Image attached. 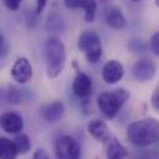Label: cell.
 Instances as JSON below:
<instances>
[{
    "label": "cell",
    "mask_w": 159,
    "mask_h": 159,
    "mask_svg": "<svg viewBox=\"0 0 159 159\" xmlns=\"http://www.w3.org/2000/svg\"><path fill=\"white\" fill-rule=\"evenodd\" d=\"M127 137L137 147H148L159 142V121L153 117L138 120L128 125Z\"/></svg>",
    "instance_id": "6da1fadb"
},
{
    "label": "cell",
    "mask_w": 159,
    "mask_h": 159,
    "mask_svg": "<svg viewBox=\"0 0 159 159\" xmlns=\"http://www.w3.org/2000/svg\"><path fill=\"white\" fill-rule=\"evenodd\" d=\"M44 58H46V69L49 78H57L61 75L66 67L67 52L66 46L56 36H51L44 44Z\"/></svg>",
    "instance_id": "7a4b0ae2"
},
{
    "label": "cell",
    "mask_w": 159,
    "mask_h": 159,
    "mask_svg": "<svg viewBox=\"0 0 159 159\" xmlns=\"http://www.w3.org/2000/svg\"><path fill=\"white\" fill-rule=\"evenodd\" d=\"M131 94L125 88L115 89L111 93H102L98 96V106L100 111L107 117L112 120L116 117V115L120 112L121 107L127 102Z\"/></svg>",
    "instance_id": "3957f363"
},
{
    "label": "cell",
    "mask_w": 159,
    "mask_h": 159,
    "mask_svg": "<svg viewBox=\"0 0 159 159\" xmlns=\"http://www.w3.org/2000/svg\"><path fill=\"white\" fill-rule=\"evenodd\" d=\"M78 48L85 54L89 63H98L102 56V44L100 36L91 30H85L78 39Z\"/></svg>",
    "instance_id": "277c9868"
},
{
    "label": "cell",
    "mask_w": 159,
    "mask_h": 159,
    "mask_svg": "<svg viewBox=\"0 0 159 159\" xmlns=\"http://www.w3.org/2000/svg\"><path fill=\"white\" fill-rule=\"evenodd\" d=\"M54 156L56 159H79L80 144L72 136H62L54 143Z\"/></svg>",
    "instance_id": "5b68a950"
},
{
    "label": "cell",
    "mask_w": 159,
    "mask_h": 159,
    "mask_svg": "<svg viewBox=\"0 0 159 159\" xmlns=\"http://www.w3.org/2000/svg\"><path fill=\"white\" fill-rule=\"evenodd\" d=\"M156 72H157V66L154 61L151 58H146V57L139 58L132 68V74L134 79L141 83L152 80L156 75Z\"/></svg>",
    "instance_id": "8992f818"
},
{
    "label": "cell",
    "mask_w": 159,
    "mask_h": 159,
    "mask_svg": "<svg viewBox=\"0 0 159 159\" xmlns=\"http://www.w3.org/2000/svg\"><path fill=\"white\" fill-rule=\"evenodd\" d=\"M11 78L19 84H26L32 79L34 72H32V66L30 61L25 57L17 58L10 70Z\"/></svg>",
    "instance_id": "52a82bcc"
},
{
    "label": "cell",
    "mask_w": 159,
    "mask_h": 159,
    "mask_svg": "<svg viewBox=\"0 0 159 159\" xmlns=\"http://www.w3.org/2000/svg\"><path fill=\"white\" fill-rule=\"evenodd\" d=\"M0 127L7 133L19 134L24 128V119L21 115L12 111L4 112L0 116Z\"/></svg>",
    "instance_id": "ba28073f"
},
{
    "label": "cell",
    "mask_w": 159,
    "mask_h": 159,
    "mask_svg": "<svg viewBox=\"0 0 159 159\" xmlns=\"http://www.w3.org/2000/svg\"><path fill=\"white\" fill-rule=\"evenodd\" d=\"M72 90L75 96L80 99H86L93 91V81L84 72L78 70L72 84Z\"/></svg>",
    "instance_id": "9c48e42d"
},
{
    "label": "cell",
    "mask_w": 159,
    "mask_h": 159,
    "mask_svg": "<svg viewBox=\"0 0 159 159\" xmlns=\"http://www.w3.org/2000/svg\"><path fill=\"white\" fill-rule=\"evenodd\" d=\"M102 79L106 84H116L123 78L125 68L123 64L119 61H109L102 68Z\"/></svg>",
    "instance_id": "30bf717a"
},
{
    "label": "cell",
    "mask_w": 159,
    "mask_h": 159,
    "mask_svg": "<svg viewBox=\"0 0 159 159\" xmlns=\"http://www.w3.org/2000/svg\"><path fill=\"white\" fill-rule=\"evenodd\" d=\"M40 114L42 119L47 122H57L64 115V104L62 101L49 102L41 107Z\"/></svg>",
    "instance_id": "8fae6325"
},
{
    "label": "cell",
    "mask_w": 159,
    "mask_h": 159,
    "mask_svg": "<svg viewBox=\"0 0 159 159\" xmlns=\"http://www.w3.org/2000/svg\"><path fill=\"white\" fill-rule=\"evenodd\" d=\"M88 131L94 138L101 142H107L111 138L107 125L101 120H91L88 123Z\"/></svg>",
    "instance_id": "7c38bea8"
},
{
    "label": "cell",
    "mask_w": 159,
    "mask_h": 159,
    "mask_svg": "<svg viewBox=\"0 0 159 159\" xmlns=\"http://www.w3.org/2000/svg\"><path fill=\"white\" fill-rule=\"evenodd\" d=\"M105 21L111 29H115V30H122L126 27V19H125L121 9L116 7V6H112L107 10Z\"/></svg>",
    "instance_id": "4fadbf2b"
},
{
    "label": "cell",
    "mask_w": 159,
    "mask_h": 159,
    "mask_svg": "<svg viewBox=\"0 0 159 159\" xmlns=\"http://www.w3.org/2000/svg\"><path fill=\"white\" fill-rule=\"evenodd\" d=\"M106 143V158L107 159H125L127 156V149L114 137H111Z\"/></svg>",
    "instance_id": "5bb4252c"
},
{
    "label": "cell",
    "mask_w": 159,
    "mask_h": 159,
    "mask_svg": "<svg viewBox=\"0 0 159 159\" xmlns=\"http://www.w3.org/2000/svg\"><path fill=\"white\" fill-rule=\"evenodd\" d=\"M17 154L15 142L6 137H0V159H16Z\"/></svg>",
    "instance_id": "9a60e30c"
},
{
    "label": "cell",
    "mask_w": 159,
    "mask_h": 159,
    "mask_svg": "<svg viewBox=\"0 0 159 159\" xmlns=\"http://www.w3.org/2000/svg\"><path fill=\"white\" fill-rule=\"evenodd\" d=\"M79 9H83L85 11V21L93 22L95 20L96 9H98V1L96 0H80Z\"/></svg>",
    "instance_id": "2e32d148"
},
{
    "label": "cell",
    "mask_w": 159,
    "mask_h": 159,
    "mask_svg": "<svg viewBox=\"0 0 159 159\" xmlns=\"http://www.w3.org/2000/svg\"><path fill=\"white\" fill-rule=\"evenodd\" d=\"M64 27H66V24L63 19L59 16V14H57L56 11L49 12L46 21V29L48 31H62L64 30Z\"/></svg>",
    "instance_id": "e0dca14e"
},
{
    "label": "cell",
    "mask_w": 159,
    "mask_h": 159,
    "mask_svg": "<svg viewBox=\"0 0 159 159\" xmlns=\"http://www.w3.org/2000/svg\"><path fill=\"white\" fill-rule=\"evenodd\" d=\"M14 142H15V146L17 148L19 154H26V153H29L30 149H31V146H32L30 137L27 134H25V133H19L15 137V141Z\"/></svg>",
    "instance_id": "ac0fdd59"
},
{
    "label": "cell",
    "mask_w": 159,
    "mask_h": 159,
    "mask_svg": "<svg viewBox=\"0 0 159 159\" xmlns=\"http://www.w3.org/2000/svg\"><path fill=\"white\" fill-rule=\"evenodd\" d=\"M148 44L142 40H138V39H132V40L128 42V49L131 52H134V53H143V52H147L148 49Z\"/></svg>",
    "instance_id": "d6986e66"
},
{
    "label": "cell",
    "mask_w": 159,
    "mask_h": 159,
    "mask_svg": "<svg viewBox=\"0 0 159 159\" xmlns=\"http://www.w3.org/2000/svg\"><path fill=\"white\" fill-rule=\"evenodd\" d=\"M6 99L11 104H19L21 102V94L16 88L9 86V89L6 90Z\"/></svg>",
    "instance_id": "ffe728a7"
},
{
    "label": "cell",
    "mask_w": 159,
    "mask_h": 159,
    "mask_svg": "<svg viewBox=\"0 0 159 159\" xmlns=\"http://www.w3.org/2000/svg\"><path fill=\"white\" fill-rule=\"evenodd\" d=\"M149 48L156 56L159 57V31L152 35V37L149 40Z\"/></svg>",
    "instance_id": "44dd1931"
},
{
    "label": "cell",
    "mask_w": 159,
    "mask_h": 159,
    "mask_svg": "<svg viewBox=\"0 0 159 159\" xmlns=\"http://www.w3.org/2000/svg\"><path fill=\"white\" fill-rule=\"evenodd\" d=\"M2 2L10 11H17L21 6L22 0H2Z\"/></svg>",
    "instance_id": "7402d4cb"
},
{
    "label": "cell",
    "mask_w": 159,
    "mask_h": 159,
    "mask_svg": "<svg viewBox=\"0 0 159 159\" xmlns=\"http://www.w3.org/2000/svg\"><path fill=\"white\" fill-rule=\"evenodd\" d=\"M151 102H152V106L159 111V86L156 88V90L153 91L152 94V98H151Z\"/></svg>",
    "instance_id": "603a6c76"
},
{
    "label": "cell",
    "mask_w": 159,
    "mask_h": 159,
    "mask_svg": "<svg viewBox=\"0 0 159 159\" xmlns=\"http://www.w3.org/2000/svg\"><path fill=\"white\" fill-rule=\"evenodd\" d=\"M31 159H51V157L48 156V153L44 151V149H36L35 152H34V154H32V158Z\"/></svg>",
    "instance_id": "cb8c5ba5"
},
{
    "label": "cell",
    "mask_w": 159,
    "mask_h": 159,
    "mask_svg": "<svg viewBox=\"0 0 159 159\" xmlns=\"http://www.w3.org/2000/svg\"><path fill=\"white\" fill-rule=\"evenodd\" d=\"M47 5V0H36V15H40Z\"/></svg>",
    "instance_id": "d4e9b609"
},
{
    "label": "cell",
    "mask_w": 159,
    "mask_h": 159,
    "mask_svg": "<svg viewBox=\"0 0 159 159\" xmlns=\"http://www.w3.org/2000/svg\"><path fill=\"white\" fill-rule=\"evenodd\" d=\"M64 5L68 9H79L80 0H64Z\"/></svg>",
    "instance_id": "484cf974"
},
{
    "label": "cell",
    "mask_w": 159,
    "mask_h": 159,
    "mask_svg": "<svg viewBox=\"0 0 159 159\" xmlns=\"http://www.w3.org/2000/svg\"><path fill=\"white\" fill-rule=\"evenodd\" d=\"M2 44H4V35H2V32L0 31V49H1Z\"/></svg>",
    "instance_id": "4316f807"
},
{
    "label": "cell",
    "mask_w": 159,
    "mask_h": 159,
    "mask_svg": "<svg viewBox=\"0 0 159 159\" xmlns=\"http://www.w3.org/2000/svg\"><path fill=\"white\" fill-rule=\"evenodd\" d=\"M98 1H100V4H107V2H110L112 0H98Z\"/></svg>",
    "instance_id": "83f0119b"
},
{
    "label": "cell",
    "mask_w": 159,
    "mask_h": 159,
    "mask_svg": "<svg viewBox=\"0 0 159 159\" xmlns=\"http://www.w3.org/2000/svg\"><path fill=\"white\" fill-rule=\"evenodd\" d=\"M129 1H132V2H139L141 0H129Z\"/></svg>",
    "instance_id": "f1b7e54d"
},
{
    "label": "cell",
    "mask_w": 159,
    "mask_h": 159,
    "mask_svg": "<svg viewBox=\"0 0 159 159\" xmlns=\"http://www.w3.org/2000/svg\"><path fill=\"white\" fill-rule=\"evenodd\" d=\"M156 5H157V6L159 7V0H156Z\"/></svg>",
    "instance_id": "f546056e"
}]
</instances>
